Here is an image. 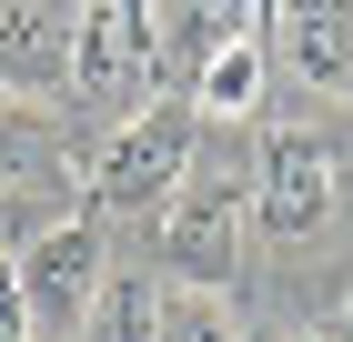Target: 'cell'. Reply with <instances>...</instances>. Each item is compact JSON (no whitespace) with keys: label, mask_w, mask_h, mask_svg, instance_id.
<instances>
[{"label":"cell","mask_w":353,"mask_h":342,"mask_svg":"<svg viewBox=\"0 0 353 342\" xmlns=\"http://www.w3.org/2000/svg\"><path fill=\"white\" fill-rule=\"evenodd\" d=\"M192 161H202V121H192V101H141L132 121L101 141V161H91V202L121 211V222H152V211L192 182Z\"/></svg>","instance_id":"cell-1"},{"label":"cell","mask_w":353,"mask_h":342,"mask_svg":"<svg viewBox=\"0 0 353 342\" xmlns=\"http://www.w3.org/2000/svg\"><path fill=\"white\" fill-rule=\"evenodd\" d=\"M243 232H252V182L232 171V161H192V182L162 202V262L182 272V282L222 292V272H232Z\"/></svg>","instance_id":"cell-2"},{"label":"cell","mask_w":353,"mask_h":342,"mask_svg":"<svg viewBox=\"0 0 353 342\" xmlns=\"http://www.w3.org/2000/svg\"><path fill=\"white\" fill-rule=\"evenodd\" d=\"M152 71H162V10H132V0L71 10V91L91 111H121Z\"/></svg>","instance_id":"cell-3"},{"label":"cell","mask_w":353,"mask_h":342,"mask_svg":"<svg viewBox=\"0 0 353 342\" xmlns=\"http://www.w3.org/2000/svg\"><path fill=\"white\" fill-rule=\"evenodd\" d=\"M10 272H21V312L30 322H71V332H81L91 322V302H101V222H41V232L21 242V252H10Z\"/></svg>","instance_id":"cell-4"},{"label":"cell","mask_w":353,"mask_h":342,"mask_svg":"<svg viewBox=\"0 0 353 342\" xmlns=\"http://www.w3.org/2000/svg\"><path fill=\"white\" fill-rule=\"evenodd\" d=\"M252 222L272 242H313L333 222V151L313 131H263V151H252Z\"/></svg>","instance_id":"cell-5"},{"label":"cell","mask_w":353,"mask_h":342,"mask_svg":"<svg viewBox=\"0 0 353 342\" xmlns=\"http://www.w3.org/2000/svg\"><path fill=\"white\" fill-rule=\"evenodd\" d=\"M71 81V10H0V91Z\"/></svg>","instance_id":"cell-6"},{"label":"cell","mask_w":353,"mask_h":342,"mask_svg":"<svg viewBox=\"0 0 353 342\" xmlns=\"http://www.w3.org/2000/svg\"><path fill=\"white\" fill-rule=\"evenodd\" d=\"M283 61H293L303 81L343 91L353 81V10H283Z\"/></svg>","instance_id":"cell-7"},{"label":"cell","mask_w":353,"mask_h":342,"mask_svg":"<svg viewBox=\"0 0 353 342\" xmlns=\"http://www.w3.org/2000/svg\"><path fill=\"white\" fill-rule=\"evenodd\" d=\"M252 121L263 111V41H232V51H212L202 71H192V121Z\"/></svg>","instance_id":"cell-8"},{"label":"cell","mask_w":353,"mask_h":342,"mask_svg":"<svg viewBox=\"0 0 353 342\" xmlns=\"http://www.w3.org/2000/svg\"><path fill=\"white\" fill-rule=\"evenodd\" d=\"M162 292L172 282H152V272H111L91 322H81V342H162Z\"/></svg>","instance_id":"cell-9"},{"label":"cell","mask_w":353,"mask_h":342,"mask_svg":"<svg viewBox=\"0 0 353 342\" xmlns=\"http://www.w3.org/2000/svg\"><path fill=\"white\" fill-rule=\"evenodd\" d=\"M162 342H252V332H243V312H232L222 292L172 282V292H162Z\"/></svg>","instance_id":"cell-10"},{"label":"cell","mask_w":353,"mask_h":342,"mask_svg":"<svg viewBox=\"0 0 353 342\" xmlns=\"http://www.w3.org/2000/svg\"><path fill=\"white\" fill-rule=\"evenodd\" d=\"M51 161V131H41V111L0 101V171H41Z\"/></svg>","instance_id":"cell-11"},{"label":"cell","mask_w":353,"mask_h":342,"mask_svg":"<svg viewBox=\"0 0 353 342\" xmlns=\"http://www.w3.org/2000/svg\"><path fill=\"white\" fill-rule=\"evenodd\" d=\"M333 342H353V292H343V322H333Z\"/></svg>","instance_id":"cell-12"},{"label":"cell","mask_w":353,"mask_h":342,"mask_svg":"<svg viewBox=\"0 0 353 342\" xmlns=\"http://www.w3.org/2000/svg\"><path fill=\"white\" fill-rule=\"evenodd\" d=\"M293 342H333V332H293Z\"/></svg>","instance_id":"cell-13"}]
</instances>
